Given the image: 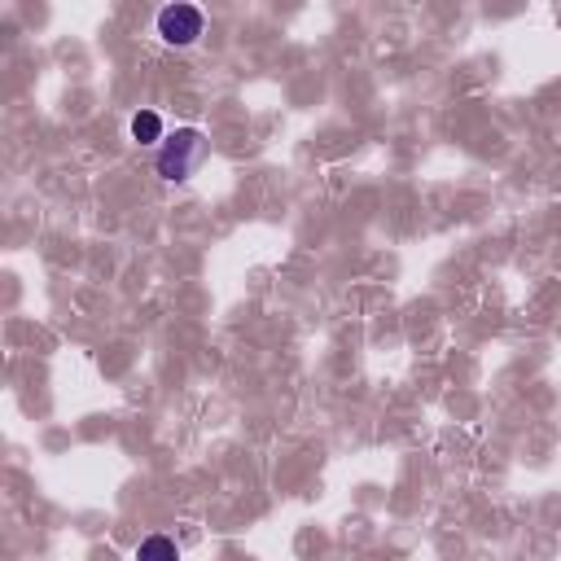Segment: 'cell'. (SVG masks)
Listing matches in <instances>:
<instances>
[{"label":"cell","mask_w":561,"mask_h":561,"mask_svg":"<svg viewBox=\"0 0 561 561\" xmlns=\"http://www.w3.org/2000/svg\"><path fill=\"white\" fill-rule=\"evenodd\" d=\"M202 158H206V136H202L197 127H175V131L158 145L153 167H158L162 180L180 184V180H188V175L202 167Z\"/></svg>","instance_id":"cell-1"},{"label":"cell","mask_w":561,"mask_h":561,"mask_svg":"<svg viewBox=\"0 0 561 561\" xmlns=\"http://www.w3.org/2000/svg\"><path fill=\"white\" fill-rule=\"evenodd\" d=\"M202 26H206V18H202V9H193V4H167V9L158 13V35H162L171 48L197 44Z\"/></svg>","instance_id":"cell-2"},{"label":"cell","mask_w":561,"mask_h":561,"mask_svg":"<svg viewBox=\"0 0 561 561\" xmlns=\"http://www.w3.org/2000/svg\"><path fill=\"white\" fill-rule=\"evenodd\" d=\"M136 561H180V548L167 535H145L136 543Z\"/></svg>","instance_id":"cell-3"},{"label":"cell","mask_w":561,"mask_h":561,"mask_svg":"<svg viewBox=\"0 0 561 561\" xmlns=\"http://www.w3.org/2000/svg\"><path fill=\"white\" fill-rule=\"evenodd\" d=\"M131 140H136V145H158V140H167V136H162V118H158L153 110H136V114H131Z\"/></svg>","instance_id":"cell-4"}]
</instances>
